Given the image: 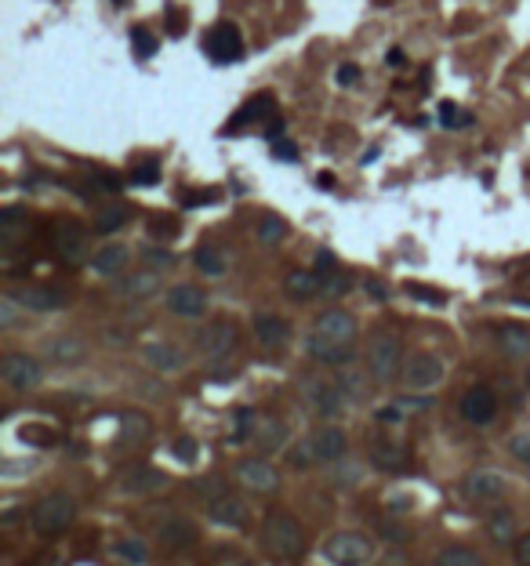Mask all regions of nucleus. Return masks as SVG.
Wrapping results in <instances>:
<instances>
[{
    "label": "nucleus",
    "instance_id": "nucleus-1",
    "mask_svg": "<svg viewBox=\"0 0 530 566\" xmlns=\"http://www.w3.org/2000/svg\"><path fill=\"white\" fill-rule=\"evenodd\" d=\"M353 338H356V320L346 309H327L309 334V356L331 367H346L353 360Z\"/></svg>",
    "mask_w": 530,
    "mask_h": 566
},
{
    "label": "nucleus",
    "instance_id": "nucleus-2",
    "mask_svg": "<svg viewBox=\"0 0 530 566\" xmlns=\"http://www.w3.org/2000/svg\"><path fill=\"white\" fill-rule=\"evenodd\" d=\"M262 545L272 559L280 562H298L305 555V530L294 516L287 512H272L262 523Z\"/></svg>",
    "mask_w": 530,
    "mask_h": 566
},
{
    "label": "nucleus",
    "instance_id": "nucleus-3",
    "mask_svg": "<svg viewBox=\"0 0 530 566\" xmlns=\"http://www.w3.org/2000/svg\"><path fill=\"white\" fill-rule=\"evenodd\" d=\"M77 519V505L70 494H48L40 497L33 505V516H29V523H33V530L40 533V538H58V533H66Z\"/></svg>",
    "mask_w": 530,
    "mask_h": 566
},
{
    "label": "nucleus",
    "instance_id": "nucleus-4",
    "mask_svg": "<svg viewBox=\"0 0 530 566\" xmlns=\"http://www.w3.org/2000/svg\"><path fill=\"white\" fill-rule=\"evenodd\" d=\"M403 370V345L392 334H374L367 345V374L374 382H392Z\"/></svg>",
    "mask_w": 530,
    "mask_h": 566
},
{
    "label": "nucleus",
    "instance_id": "nucleus-5",
    "mask_svg": "<svg viewBox=\"0 0 530 566\" xmlns=\"http://www.w3.org/2000/svg\"><path fill=\"white\" fill-rule=\"evenodd\" d=\"M87 250H91L87 229L77 222V218H58L55 222V255H58V262L70 265V269H80L87 262Z\"/></svg>",
    "mask_w": 530,
    "mask_h": 566
},
{
    "label": "nucleus",
    "instance_id": "nucleus-6",
    "mask_svg": "<svg viewBox=\"0 0 530 566\" xmlns=\"http://www.w3.org/2000/svg\"><path fill=\"white\" fill-rule=\"evenodd\" d=\"M204 51L211 62H218V66H229V62H240L243 58V40H240V29L233 22H218L207 29L204 37Z\"/></svg>",
    "mask_w": 530,
    "mask_h": 566
},
{
    "label": "nucleus",
    "instance_id": "nucleus-7",
    "mask_svg": "<svg viewBox=\"0 0 530 566\" xmlns=\"http://www.w3.org/2000/svg\"><path fill=\"white\" fill-rule=\"evenodd\" d=\"M443 374H447V367L436 353H414L407 360V367H403V385L414 392H429L443 382Z\"/></svg>",
    "mask_w": 530,
    "mask_h": 566
},
{
    "label": "nucleus",
    "instance_id": "nucleus-8",
    "mask_svg": "<svg viewBox=\"0 0 530 566\" xmlns=\"http://www.w3.org/2000/svg\"><path fill=\"white\" fill-rule=\"evenodd\" d=\"M0 377H4L15 392H29L44 382V367H40V360L26 356V353H11V356H4V363H0Z\"/></svg>",
    "mask_w": 530,
    "mask_h": 566
},
{
    "label": "nucleus",
    "instance_id": "nucleus-9",
    "mask_svg": "<svg viewBox=\"0 0 530 566\" xmlns=\"http://www.w3.org/2000/svg\"><path fill=\"white\" fill-rule=\"evenodd\" d=\"M327 559L334 566H363L370 559V541L363 538V533H353V530H341L334 533V538L324 545Z\"/></svg>",
    "mask_w": 530,
    "mask_h": 566
},
{
    "label": "nucleus",
    "instance_id": "nucleus-10",
    "mask_svg": "<svg viewBox=\"0 0 530 566\" xmlns=\"http://www.w3.org/2000/svg\"><path fill=\"white\" fill-rule=\"evenodd\" d=\"M11 298L26 312H62L70 305V294L58 287H48V283H26V287L11 291Z\"/></svg>",
    "mask_w": 530,
    "mask_h": 566
},
{
    "label": "nucleus",
    "instance_id": "nucleus-11",
    "mask_svg": "<svg viewBox=\"0 0 530 566\" xmlns=\"http://www.w3.org/2000/svg\"><path fill=\"white\" fill-rule=\"evenodd\" d=\"M236 479L243 490L251 494H276L280 490V472L265 461V457H247L236 465Z\"/></svg>",
    "mask_w": 530,
    "mask_h": 566
},
{
    "label": "nucleus",
    "instance_id": "nucleus-12",
    "mask_svg": "<svg viewBox=\"0 0 530 566\" xmlns=\"http://www.w3.org/2000/svg\"><path fill=\"white\" fill-rule=\"evenodd\" d=\"M461 418L469 425H476V428H487L497 418V396L487 385L469 389V392H465V399H461Z\"/></svg>",
    "mask_w": 530,
    "mask_h": 566
},
{
    "label": "nucleus",
    "instance_id": "nucleus-13",
    "mask_svg": "<svg viewBox=\"0 0 530 566\" xmlns=\"http://www.w3.org/2000/svg\"><path fill=\"white\" fill-rule=\"evenodd\" d=\"M461 494L469 501H497L505 494V476L497 468H476L461 479Z\"/></svg>",
    "mask_w": 530,
    "mask_h": 566
},
{
    "label": "nucleus",
    "instance_id": "nucleus-14",
    "mask_svg": "<svg viewBox=\"0 0 530 566\" xmlns=\"http://www.w3.org/2000/svg\"><path fill=\"white\" fill-rule=\"evenodd\" d=\"M233 349H236V327H233L229 320H214V323L204 327V334H200V353H204L207 360H226Z\"/></svg>",
    "mask_w": 530,
    "mask_h": 566
},
{
    "label": "nucleus",
    "instance_id": "nucleus-15",
    "mask_svg": "<svg viewBox=\"0 0 530 566\" xmlns=\"http://www.w3.org/2000/svg\"><path fill=\"white\" fill-rule=\"evenodd\" d=\"M167 309L182 320H197L207 312V294L197 287V283H178V287L167 291Z\"/></svg>",
    "mask_w": 530,
    "mask_h": 566
},
{
    "label": "nucleus",
    "instance_id": "nucleus-16",
    "mask_svg": "<svg viewBox=\"0 0 530 566\" xmlns=\"http://www.w3.org/2000/svg\"><path fill=\"white\" fill-rule=\"evenodd\" d=\"M309 443H313V457H316L320 465H331V461H341V457H346L349 439H346V432H341V428L324 425V428H316L313 435H309Z\"/></svg>",
    "mask_w": 530,
    "mask_h": 566
},
{
    "label": "nucleus",
    "instance_id": "nucleus-17",
    "mask_svg": "<svg viewBox=\"0 0 530 566\" xmlns=\"http://www.w3.org/2000/svg\"><path fill=\"white\" fill-rule=\"evenodd\" d=\"M164 487H167V476L153 465H131L120 472V490H128V494H153Z\"/></svg>",
    "mask_w": 530,
    "mask_h": 566
},
{
    "label": "nucleus",
    "instance_id": "nucleus-18",
    "mask_svg": "<svg viewBox=\"0 0 530 566\" xmlns=\"http://www.w3.org/2000/svg\"><path fill=\"white\" fill-rule=\"evenodd\" d=\"M305 403L313 406L320 418H334V414H341V406H346V392L331 382H309L305 385Z\"/></svg>",
    "mask_w": 530,
    "mask_h": 566
},
{
    "label": "nucleus",
    "instance_id": "nucleus-19",
    "mask_svg": "<svg viewBox=\"0 0 530 566\" xmlns=\"http://www.w3.org/2000/svg\"><path fill=\"white\" fill-rule=\"evenodd\" d=\"M44 353H48V360H55L58 367H77V363L87 360V345H84V338H77V334H58V338H48Z\"/></svg>",
    "mask_w": 530,
    "mask_h": 566
},
{
    "label": "nucleus",
    "instance_id": "nucleus-20",
    "mask_svg": "<svg viewBox=\"0 0 530 566\" xmlns=\"http://www.w3.org/2000/svg\"><path fill=\"white\" fill-rule=\"evenodd\" d=\"M116 291L131 301H145L153 294H160V272L157 269H142V272H128L116 279Z\"/></svg>",
    "mask_w": 530,
    "mask_h": 566
},
{
    "label": "nucleus",
    "instance_id": "nucleus-21",
    "mask_svg": "<svg viewBox=\"0 0 530 566\" xmlns=\"http://www.w3.org/2000/svg\"><path fill=\"white\" fill-rule=\"evenodd\" d=\"M142 360L153 370H160V374H178L185 367V353L178 349V345H171V341H149L142 349Z\"/></svg>",
    "mask_w": 530,
    "mask_h": 566
},
{
    "label": "nucleus",
    "instance_id": "nucleus-22",
    "mask_svg": "<svg viewBox=\"0 0 530 566\" xmlns=\"http://www.w3.org/2000/svg\"><path fill=\"white\" fill-rule=\"evenodd\" d=\"M160 541H164V548H171V552L193 548V545H197V523L185 519V516L164 519V523H160Z\"/></svg>",
    "mask_w": 530,
    "mask_h": 566
},
{
    "label": "nucleus",
    "instance_id": "nucleus-23",
    "mask_svg": "<svg viewBox=\"0 0 530 566\" xmlns=\"http://www.w3.org/2000/svg\"><path fill=\"white\" fill-rule=\"evenodd\" d=\"M251 443H255L262 454H276L280 447L287 443V425L280 421V418H255Z\"/></svg>",
    "mask_w": 530,
    "mask_h": 566
},
{
    "label": "nucleus",
    "instance_id": "nucleus-24",
    "mask_svg": "<svg viewBox=\"0 0 530 566\" xmlns=\"http://www.w3.org/2000/svg\"><path fill=\"white\" fill-rule=\"evenodd\" d=\"M255 338L265 345V349H280V345H287V338H291V323L284 316H276V312H258L255 316Z\"/></svg>",
    "mask_w": 530,
    "mask_h": 566
},
{
    "label": "nucleus",
    "instance_id": "nucleus-25",
    "mask_svg": "<svg viewBox=\"0 0 530 566\" xmlns=\"http://www.w3.org/2000/svg\"><path fill=\"white\" fill-rule=\"evenodd\" d=\"M128 262H131V250L123 243H106L91 255V265H95V272H102V276H123Z\"/></svg>",
    "mask_w": 530,
    "mask_h": 566
},
{
    "label": "nucleus",
    "instance_id": "nucleus-26",
    "mask_svg": "<svg viewBox=\"0 0 530 566\" xmlns=\"http://www.w3.org/2000/svg\"><path fill=\"white\" fill-rule=\"evenodd\" d=\"M497 349H502L509 360H526L530 356V331L516 327V323H505L497 331Z\"/></svg>",
    "mask_w": 530,
    "mask_h": 566
},
{
    "label": "nucleus",
    "instance_id": "nucleus-27",
    "mask_svg": "<svg viewBox=\"0 0 530 566\" xmlns=\"http://www.w3.org/2000/svg\"><path fill=\"white\" fill-rule=\"evenodd\" d=\"M207 516H211L214 523H222V526H243V519H247L243 501H240V497H233V490H229V494H222L218 501H211V505H207Z\"/></svg>",
    "mask_w": 530,
    "mask_h": 566
},
{
    "label": "nucleus",
    "instance_id": "nucleus-28",
    "mask_svg": "<svg viewBox=\"0 0 530 566\" xmlns=\"http://www.w3.org/2000/svg\"><path fill=\"white\" fill-rule=\"evenodd\" d=\"M370 465L382 468V472H403L407 465V450L399 443H389V439H378V443H370Z\"/></svg>",
    "mask_w": 530,
    "mask_h": 566
},
{
    "label": "nucleus",
    "instance_id": "nucleus-29",
    "mask_svg": "<svg viewBox=\"0 0 530 566\" xmlns=\"http://www.w3.org/2000/svg\"><path fill=\"white\" fill-rule=\"evenodd\" d=\"M284 291H287L294 301H309V298L320 294V276H316V272H305V269H294V272H287V279H284Z\"/></svg>",
    "mask_w": 530,
    "mask_h": 566
},
{
    "label": "nucleus",
    "instance_id": "nucleus-30",
    "mask_svg": "<svg viewBox=\"0 0 530 566\" xmlns=\"http://www.w3.org/2000/svg\"><path fill=\"white\" fill-rule=\"evenodd\" d=\"M487 533H490V541L497 545V548H505V545H512V541H519L516 538V516L512 512H505V509H497L490 519H487Z\"/></svg>",
    "mask_w": 530,
    "mask_h": 566
},
{
    "label": "nucleus",
    "instance_id": "nucleus-31",
    "mask_svg": "<svg viewBox=\"0 0 530 566\" xmlns=\"http://www.w3.org/2000/svg\"><path fill=\"white\" fill-rule=\"evenodd\" d=\"M26 229H29V218H26L22 207H4V211H0V243H4V247H11Z\"/></svg>",
    "mask_w": 530,
    "mask_h": 566
},
{
    "label": "nucleus",
    "instance_id": "nucleus-32",
    "mask_svg": "<svg viewBox=\"0 0 530 566\" xmlns=\"http://www.w3.org/2000/svg\"><path fill=\"white\" fill-rule=\"evenodd\" d=\"M149 432H153V425H149L145 414H123V418H120V443H128V447L145 443Z\"/></svg>",
    "mask_w": 530,
    "mask_h": 566
},
{
    "label": "nucleus",
    "instance_id": "nucleus-33",
    "mask_svg": "<svg viewBox=\"0 0 530 566\" xmlns=\"http://www.w3.org/2000/svg\"><path fill=\"white\" fill-rule=\"evenodd\" d=\"M123 226H128V207H123V204H106V207H99V214H95V229H99L102 236L120 233Z\"/></svg>",
    "mask_w": 530,
    "mask_h": 566
},
{
    "label": "nucleus",
    "instance_id": "nucleus-34",
    "mask_svg": "<svg viewBox=\"0 0 530 566\" xmlns=\"http://www.w3.org/2000/svg\"><path fill=\"white\" fill-rule=\"evenodd\" d=\"M269 109H272V99H269V94H262V99H251V102H247V106H243V109L229 120V131H233V128H243V123L265 120V116H269Z\"/></svg>",
    "mask_w": 530,
    "mask_h": 566
},
{
    "label": "nucleus",
    "instance_id": "nucleus-35",
    "mask_svg": "<svg viewBox=\"0 0 530 566\" xmlns=\"http://www.w3.org/2000/svg\"><path fill=\"white\" fill-rule=\"evenodd\" d=\"M193 265H197L204 276H222V272H226V255H222L218 247H197Z\"/></svg>",
    "mask_w": 530,
    "mask_h": 566
},
{
    "label": "nucleus",
    "instance_id": "nucleus-36",
    "mask_svg": "<svg viewBox=\"0 0 530 566\" xmlns=\"http://www.w3.org/2000/svg\"><path fill=\"white\" fill-rule=\"evenodd\" d=\"M432 566H483V562H480V555H476L473 548H465V545H451V548H443L440 555L432 559Z\"/></svg>",
    "mask_w": 530,
    "mask_h": 566
},
{
    "label": "nucleus",
    "instance_id": "nucleus-37",
    "mask_svg": "<svg viewBox=\"0 0 530 566\" xmlns=\"http://www.w3.org/2000/svg\"><path fill=\"white\" fill-rule=\"evenodd\" d=\"M116 555H123V559L135 562V566H145V562H149V545H145L142 538H120V541H116Z\"/></svg>",
    "mask_w": 530,
    "mask_h": 566
},
{
    "label": "nucleus",
    "instance_id": "nucleus-38",
    "mask_svg": "<svg viewBox=\"0 0 530 566\" xmlns=\"http://www.w3.org/2000/svg\"><path fill=\"white\" fill-rule=\"evenodd\" d=\"M255 233H258V240L262 243H280L287 236V226L280 222L276 214H265V218H258V226H255Z\"/></svg>",
    "mask_w": 530,
    "mask_h": 566
},
{
    "label": "nucleus",
    "instance_id": "nucleus-39",
    "mask_svg": "<svg viewBox=\"0 0 530 566\" xmlns=\"http://www.w3.org/2000/svg\"><path fill=\"white\" fill-rule=\"evenodd\" d=\"M320 276V294L324 298H338V294H346L349 291V276H341L338 269H331V272H316Z\"/></svg>",
    "mask_w": 530,
    "mask_h": 566
},
{
    "label": "nucleus",
    "instance_id": "nucleus-40",
    "mask_svg": "<svg viewBox=\"0 0 530 566\" xmlns=\"http://www.w3.org/2000/svg\"><path fill=\"white\" fill-rule=\"evenodd\" d=\"M193 490L204 497V505H211V501H218L222 494H229V483H226L222 476H207V479H197Z\"/></svg>",
    "mask_w": 530,
    "mask_h": 566
},
{
    "label": "nucleus",
    "instance_id": "nucleus-41",
    "mask_svg": "<svg viewBox=\"0 0 530 566\" xmlns=\"http://www.w3.org/2000/svg\"><path fill=\"white\" fill-rule=\"evenodd\" d=\"M131 182L135 185H157L160 182V164L157 160H138L131 167Z\"/></svg>",
    "mask_w": 530,
    "mask_h": 566
},
{
    "label": "nucleus",
    "instance_id": "nucleus-42",
    "mask_svg": "<svg viewBox=\"0 0 530 566\" xmlns=\"http://www.w3.org/2000/svg\"><path fill=\"white\" fill-rule=\"evenodd\" d=\"M142 258H145V265H149V269H157V272L175 269V262H178V258L171 255V250H164V247H145V250H142Z\"/></svg>",
    "mask_w": 530,
    "mask_h": 566
},
{
    "label": "nucleus",
    "instance_id": "nucleus-43",
    "mask_svg": "<svg viewBox=\"0 0 530 566\" xmlns=\"http://www.w3.org/2000/svg\"><path fill=\"white\" fill-rule=\"evenodd\" d=\"M171 454H175L178 461H185V465H193V461H197V439H189V435H178L175 443H171Z\"/></svg>",
    "mask_w": 530,
    "mask_h": 566
},
{
    "label": "nucleus",
    "instance_id": "nucleus-44",
    "mask_svg": "<svg viewBox=\"0 0 530 566\" xmlns=\"http://www.w3.org/2000/svg\"><path fill=\"white\" fill-rule=\"evenodd\" d=\"M338 389L346 392V396H353V399H363V392H367V389H363V377H360L356 370H346V374H341Z\"/></svg>",
    "mask_w": 530,
    "mask_h": 566
},
{
    "label": "nucleus",
    "instance_id": "nucleus-45",
    "mask_svg": "<svg viewBox=\"0 0 530 566\" xmlns=\"http://www.w3.org/2000/svg\"><path fill=\"white\" fill-rule=\"evenodd\" d=\"M131 40H135V51H138L142 58H149L153 51H157V37H153V33H145L142 26H135V29H131Z\"/></svg>",
    "mask_w": 530,
    "mask_h": 566
},
{
    "label": "nucleus",
    "instance_id": "nucleus-46",
    "mask_svg": "<svg viewBox=\"0 0 530 566\" xmlns=\"http://www.w3.org/2000/svg\"><path fill=\"white\" fill-rule=\"evenodd\" d=\"M287 461H291V465H298V468H305V465H313V461H316V457H313V443H309V439H305V443L291 447Z\"/></svg>",
    "mask_w": 530,
    "mask_h": 566
},
{
    "label": "nucleus",
    "instance_id": "nucleus-47",
    "mask_svg": "<svg viewBox=\"0 0 530 566\" xmlns=\"http://www.w3.org/2000/svg\"><path fill=\"white\" fill-rule=\"evenodd\" d=\"M465 120H469V116H461L454 102H440V123H443V128H461Z\"/></svg>",
    "mask_w": 530,
    "mask_h": 566
},
{
    "label": "nucleus",
    "instance_id": "nucleus-48",
    "mask_svg": "<svg viewBox=\"0 0 530 566\" xmlns=\"http://www.w3.org/2000/svg\"><path fill=\"white\" fill-rule=\"evenodd\" d=\"M149 233L160 236V240H175V236H178V226H171L167 218H153V222H149Z\"/></svg>",
    "mask_w": 530,
    "mask_h": 566
},
{
    "label": "nucleus",
    "instance_id": "nucleus-49",
    "mask_svg": "<svg viewBox=\"0 0 530 566\" xmlns=\"http://www.w3.org/2000/svg\"><path fill=\"white\" fill-rule=\"evenodd\" d=\"M272 156H276V160H298V145L287 142V138H276L272 142Z\"/></svg>",
    "mask_w": 530,
    "mask_h": 566
},
{
    "label": "nucleus",
    "instance_id": "nucleus-50",
    "mask_svg": "<svg viewBox=\"0 0 530 566\" xmlns=\"http://www.w3.org/2000/svg\"><path fill=\"white\" fill-rule=\"evenodd\" d=\"M411 298H418V301H425V305H443V294L440 291H429V287H418V283H411Z\"/></svg>",
    "mask_w": 530,
    "mask_h": 566
},
{
    "label": "nucleus",
    "instance_id": "nucleus-51",
    "mask_svg": "<svg viewBox=\"0 0 530 566\" xmlns=\"http://www.w3.org/2000/svg\"><path fill=\"white\" fill-rule=\"evenodd\" d=\"M512 454H516L519 461H526V465H530V432L512 435Z\"/></svg>",
    "mask_w": 530,
    "mask_h": 566
},
{
    "label": "nucleus",
    "instance_id": "nucleus-52",
    "mask_svg": "<svg viewBox=\"0 0 530 566\" xmlns=\"http://www.w3.org/2000/svg\"><path fill=\"white\" fill-rule=\"evenodd\" d=\"M356 80H360V66H356V62H346V66H338V84H341V87H353Z\"/></svg>",
    "mask_w": 530,
    "mask_h": 566
},
{
    "label": "nucleus",
    "instance_id": "nucleus-53",
    "mask_svg": "<svg viewBox=\"0 0 530 566\" xmlns=\"http://www.w3.org/2000/svg\"><path fill=\"white\" fill-rule=\"evenodd\" d=\"M516 566H530V530L519 533V541H516Z\"/></svg>",
    "mask_w": 530,
    "mask_h": 566
},
{
    "label": "nucleus",
    "instance_id": "nucleus-54",
    "mask_svg": "<svg viewBox=\"0 0 530 566\" xmlns=\"http://www.w3.org/2000/svg\"><path fill=\"white\" fill-rule=\"evenodd\" d=\"M334 483H338V487H356V483H360V468H356V465H349V468L334 472Z\"/></svg>",
    "mask_w": 530,
    "mask_h": 566
},
{
    "label": "nucleus",
    "instance_id": "nucleus-55",
    "mask_svg": "<svg viewBox=\"0 0 530 566\" xmlns=\"http://www.w3.org/2000/svg\"><path fill=\"white\" fill-rule=\"evenodd\" d=\"M338 262H334V255L331 250H316V272H331Z\"/></svg>",
    "mask_w": 530,
    "mask_h": 566
},
{
    "label": "nucleus",
    "instance_id": "nucleus-56",
    "mask_svg": "<svg viewBox=\"0 0 530 566\" xmlns=\"http://www.w3.org/2000/svg\"><path fill=\"white\" fill-rule=\"evenodd\" d=\"M378 421L396 425V421H399V406H385V411H378Z\"/></svg>",
    "mask_w": 530,
    "mask_h": 566
},
{
    "label": "nucleus",
    "instance_id": "nucleus-57",
    "mask_svg": "<svg viewBox=\"0 0 530 566\" xmlns=\"http://www.w3.org/2000/svg\"><path fill=\"white\" fill-rule=\"evenodd\" d=\"M167 29H171L175 37H182V33H185V22H182V15H171V18H167Z\"/></svg>",
    "mask_w": 530,
    "mask_h": 566
},
{
    "label": "nucleus",
    "instance_id": "nucleus-58",
    "mask_svg": "<svg viewBox=\"0 0 530 566\" xmlns=\"http://www.w3.org/2000/svg\"><path fill=\"white\" fill-rule=\"evenodd\" d=\"M106 345H128V334L123 331H106Z\"/></svg>",
    "mask_w": 530,
    "mask_h": 566
},
{
    "label": "nucleus",
    "instance_id": "nucleus-59",
    "mask_svg": "<svg viewBox=\"0 0 530 566\" xmlns=\"http://www.w3.org/2000/svg\"><path fill=\"white\" fill-rule=\"evenodd\" d=\"M280 131H284V123H280V120H272L269 128H265V138H269V142H276V138H280Z\"/></svg>",
    "mask_w": 530,
    "mask_h": 566
},
{
    "label": "nucleus",
    "instance_id": "nucleus-60",
    "mask_svg": "<svg viewBox=\"0 0 530 566\" xmlns=\"http://www.w3.org/2000/svg\"><path fill=\"white\" fill-rule=\"evenodd\" d=\"M367 291H370V298H385V287H382V283H367Z\"/></svg>",
    "mask_w": 530,
    "mask_h": 566
},
{
    "label": "nucleus",
    "instance_id": "nucleus-61",
    "mask_svg": "<svg viewBox=\"0 0 530 566\" xmlns=\"http://www.w3.org/2000/svg\"><path fill=\"white\" fill-rule=\"evenodd\" d=\"M316 182H320V185H324V189H331V185H334V174H327V171H324V174H320V178H316Z\"/></svg>",
    "mask_w": 530,
    "mask_h": 566
},
{
    "label": "nucleus",
    "instance_id": "nucleus-62",
    "mask_svg": "<svg viewBox=\"0 0 530 566\" xmlns=\"http://www.w3.org/2000/svg\"><path fill=\"white\" fill-rule=\"evenodd\" d=\"M382 566H403V562H399V555H389V559H385Z\"/></svg>",
    "mask_w": 530,
    "mask_h": 566
},
{
    "label": "nucleus",
    "instance_id": "nucleus-63",
    "mask_svg": "<svg viewBox=\"0 0 530 566\" xmlns=\"http://www.w3.org/2000/svg\"><path fill=\"white\" fill-rule=\"evenodd\" d=\"M113 4H128V0H113Z\"/></svg>",
    "mask_w": 530,
    "mask_h": 566
}]
</instances>
